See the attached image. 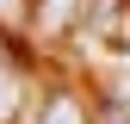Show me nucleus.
I'll list each match as a JSON object with an SVG mask.
<instances>
[{
	"label": "nucleus",
	"instance_id": "1",
	"mask_svg": "<svg viewBox=\"0 0 130 124\" xmlns=\"http://www.w3.org/2000/svg\"><path fill=\"white\" fill-rule=\"evenodd\" d=\"M19 112H25V74H19V62L0 50V124H12Z\"/></svg>",
	"mask_w": 130,
	"mask_h": 124
},
{
	"label": "nucleus",
	"instance_id": "2",
	"mask_svg": "<svg viewBox=\"0 0 130 124\" xmlns=\"http://www.w3.org/2000/svg\"><path fill=\"white\" fill-rule=\"evenodd\" d=\"M37 124H87V105H80L74 93H62V87H56L50 99H43V118H37Z\"/></svg>",
	"mask_w": 130,
	"mask_h": 124
},
{
	"label": "nucleus",
	"instance_id": "3",
	"mask_svg": "<svg viewBox=\"0 0 130 124\" xmlns=\"http://www.w3.org/2000/svg\"><path fill=\"white\" fill-rule=\"evenodd\" d=\"M99 124H130V99H105L99 105Z\"/></svg>",
	"mask_w": 130,
	"mask_h": 124
}]
</instances>
